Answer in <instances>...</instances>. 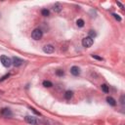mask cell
I'll list each match as a JSON object with an SVG mask.
<instances>
[{
	"label": "cell",
	"mask_w": 125,
	"mask_h": 125,
	"mask_svg": "<svg viewBox=\"0 0 125 125\" xmlns=\"http://www.w3.org/2000/svg\"><path fill=\"white\" fill-rule=\"evenodd\" d=\"M24 120L26 123H29V124H31V125H39L41 123V121L36 118V117H34V116H30V115H28V116H25L24 117Z\"/></svg>",
	"instance_id": "obj_1"
},
{
	"label": "cell",
	"mask_w": 125,
	"mask_h": 125,
	"mask_svg": "<svg viewBox=\"0 0 125 125\" xmlns=\"http://www.w3.org/2000/svg\"><path fill=\"white\" fill-rule=\"evenodd\" d=\"M42 36H43V31L40 29H35L31 33V37L34 40H40Z\"/></svg>",
	"instance_id": "obj_2"
},
{
	"label": "cell",
	"mask_w": 125,
	"mask_h": 125,
	"mask_svg": "<svg viewBox=\"0 0 125 125\" xmlns=\"http://www.w3.org/2000/svg\"><path fill=\"white\" fill-rule=\"evenodd\" d=\"M0 61H1L2 65H3L4 67H11V65H12V60H11L10 58H8L7 56L2 55L1 57H0Z\"/></svg>",
	"instance_id": "obj_3"
},
{
	"label": "cell",
	"mask_w": 125,
	"mask_h": 125,
	"mask_svg": "<svg viewBox=\"0 0 125 125\" xmlns=\"http://www.w3.org/2000/svg\"><path fill=\"white\" fill-rule=\"evenodd\" d=\"M93 43H94V40L92 38H90L89 36H87V37H85V38L82 39V45L84 47H86V48L91 47L93 45Z\"/></svg>",
	"instance_id": "obj_4"
},
{
	"label": "cell",
	"mask_w": 125,
	"mask_h": 125,
	"mask_svg": "<svg viewBox=\"0 0 125 125\" xmlns=\"http://www.w3.org/2000/svg\"><path fill=\"white\" fill-rule=\"evenodd\" d=\"M54 51H55V47L51 45V44H48V45H45L43 47V52L46 53V54H52Z\"/></svg>",
	"instance_id": "obj_5"
},
{
	"label": "cell",
	"mask_w": 125,
	"mask_h": 125,
	"mask_svg": "<svg viewBox=\"0 0 125 125\" xmlns=\"http://www.w3.org/2000/svg\"><path fill=\"white\" fill-rule=\"evenodd\" d=\"M24 64V61L20 58H18V57H14L12 59V65L15 66V67H21L22 65Z\"/></svg>",
	"instance_id": "obj_6"
},
{
	"label": "cell",
	"mask_w": 125,
	"mask_h": 125,
	"mask_svg": "<svg viewBox=\"0 0 125 125\" xmlns=\"http://www.w3.org/2000/svg\"><path fill=\"white\" fill-rule=\"evenodd\" d=\"M0 112H1V114L3 115L4 117H12V115H13L11 110H10V109H7V108L2 109Z\"/></svg>",
	"instance_id": "obj_7"
},
{
	"label": "cell",
	"mask_w": 125,
	"mask_h": 125,
	"mask_svg": "<svg viewBox=\"0 0 125 125\" xmlns=\"http://www.w3.org/2000/svg\"><path fill=\"white\" fill-rule=\"evenodd\" d=\"M70 73L72 75H74V76H78L80 74V68L78 67H76V66L72 67L70 68Z\"/></svg>",
	"instance_id": "obj_8"
},
{
	"label": "cell",
	"mask_w": 125,
	"mask_h": 125,
	"mask_svg": "<svg viewBox=\"0 0 125 125\" xmlns=\"http://www.w3.org/2000/svg\"><path fill=\"white\" fill-rule=\"evenodd\" d=\"M106 102H108L109 105H111V106H116V101H115L112 97H108V98H106Z\"/></svg>",
	"instance_id": "obj_9"
},
{
	"label": "cell",
	"mask_w": 125,
	"mask_h": 125,
	"mask_svg": "<svg viewBox=\"0 0 125 125\" xmlns=\"http://www.w3.org/2000/svg\"><path fill=\"white\" fill-rule=\"evenodd\" d=\"M72 96H73V92L72 91H67L65 93V98L67 100H70L71 98H72Z\"/></svg>",
	"instance_id": "obj_10"
},
{
	"label": "cell",
	"mask_w": 125,
	"mask_h": 125,
	"mask_svg": "<svg viewBox=\"0 0 125 125\" xmlns=\"http://www.w3.org/2000/svg\"><path fill=\"white\" fill-rule=\"evenodd\" d=\"M53 10H54L56 13H59V12L62 11V6L59 3H57V4L54 5V7H53Z\"/></svg>",
	"instance_id": "obj_11"
},
{
	"label": "cell",
	"mask_w": 125,
	"mask_h": 125,
	"mask_svg": "<svg viewBox=\"0 0 125 125\" xmlns=\"http://www.w3.org/2000/svg\"><path fill=\"white\" fill-rule=\"evenodd\" d=\"M43 86L46 87V88H50L53 86V83L51 81H48V80H44L43 81Z\"/></svg>",
	"instance_id": "obj_12"
},
{
	"label": "cell",
	"mask_w": 125,
	"mask_h": 125,
	"mask_svg": "<svg viewBox=\"0 0 125 125\" xmlns=\"http://www.w3.org/2000/svg\"><path fill=\"white\" fill-rule=\"evenodd\" d=\"M101 88H102V90H103L105 93H109V91H110L109 86L106 85V84H102V85H101Z\"/></svg>",
	"instance_id": "obj_13"
},
{
	"label": "cell",
	"mask_w": 125,
	"mask_h": 125,
	"mask_svg": "<svg viewBox=\"0 0 125 125\" xmlns=\"http://www.w3.org/2000/svg\"><path fill=\"white\" fill-rule=\"evenodd\" d=\"M88 34H89V37H90V38H92V39H94V38L97 36V33H96L94 30H89Z\"/></svg>",
	"instance_id": "obj_14"
},
{
	"label": "cell",
	"mask_w": 125,
	"mask_h": 125,
	"mask_svg": "<svg viewBox=\"0 0 125 125\" xmlns=\"http://www.w3.org/2000/svg\"><path fill=\"white\" fill-rule=\"evenodd\" d=\"M76 24H77V26H79V28H83L84 26V21L79 19V20L76 21Z\"/></svg>",
	"instance_id": "obj_15"
},
{
	"label": "cell",
	"mask_w": 125,
	"mask_h": 125,
	"mask_svg": "<svg viewBox=\"0 0 125 125\" xmlns=\"http://www.w3.org/2000/svg\"><path fill=\"white\" fill-rule=\"evenodd\" d=\"M41 14H42V16H44V17H48V16L50 15V12H49L48 9H43V10L41 11Z\"/></svg>",
	"instance_id": "obj_16"
},
{
	"label": "cell",
	"mask_w": 125,
	"mask_h": 125,
	"mask_svg": "<svg viewBox=\"0 0 125 125\" xmlns=\"http://www.w3.org/2000/svg\"><path fill=\"white\" fill-rule=\"evenodd\" d=\"M56 74L58 76H62V75L65 74V71L62 70V69H58V70H56Z\"/></svg>",
	"instance_id": "obj_17"
},
{
	"label": "cell",
	"mask_w": 125,
	"mask_h": 125,
	"mask_svg": "<svg viewBox=\"0 0 125 125\" xmlns=\"http://www.w3.org/2000/svg\"><path fill=\"white\" fill-rule=\"evenodd\" d=\"M120 104H121L122 106L125 105V96H124V95H122V96L120 97Z\"/></svg>",
	"instance_id": "obj_18"
},
{
	"label": "cell",
	"mask_w": 125,
	"mask_h": 125,
	"mask_svg": "<svg viewBox=\"0 0 125 125\" xmlns=\"http://www.w3.org/2000/svg\"><path fill=\"white\" fill-rule=\"evenodd\" d=\"M29 110H31V111H33V112H34L35 114H37V115H41V113H40L39 111H37L35 110L34 108H29Z\"/></svg>",
	"instance_id": "obj_19"
},
{
	"label": "cell",
	"mask_w": 125,
	"mask_h": 125,
	"mask_svg": "<svg viewBox=\"0 0 125 125\" xmlns=\"http://www.w3.org/2000/svg\"><path fill=\"white\" fill-rule=\"evenodd\" d=\"M92 58H94L96 60H99V61H103L104 60L102 57H99V56H97V55H92Z\"/></svg>",
	"instance_id": "obj_20"
},
{
	"label": "cell",
	"mask_w": 125,
	"mask_h": 125,
	"mask_svg": "<svg viewBox=\"0 0 125 125\" xmlns=\"http://www.w3.org/2000/svg\"><path fill=\"white\" fill-rule=\"evenodd\" d=\"M112 16H113V17H114L115 19H116L118 22H121V18H120V17H119L117 14H112Z\"/></svg>",
	"instance_id": "obj_21"
},
{
	"label": "cell",
	"mask_w": 125,
	"mask_h": 125,
	"mask_svg": "<svg viewBox=\"0 0 125 125\" xmlns=\"http://www.w3.org/2000/svg\"><path fill=\"white\" fill-rule=\"evenodd\" d=\"M9 76H10V74H6V75H4V76H3L1 79H0V81H3V80H5L6 78H8Z\"/></svg>",
	"instance_id": "obj_22"
},
{
	"label": "cell",
	"mask_w": 125,
	"mask_h": 125,
	"mask_svg": "<svg viewBox=\"0 0 125 125\" xmlns=\"http://www.w3.org/2000/svg\"><path fill=\"white\" fill-rule=\"evenodd\" d=\"M116 3H117V5H118V6H120V8H122V9H123V5H122L120 2H116Z\"/></svg>",
	"instance_id": "obj_23"
},
{
	"label": "cell",
	"mask_w": 125,
	"mask_h": 125,
	"mask_svg": "<svg viewBox=\"0 0 125 125\" xmlns=\"http://www.w3.org/2000/svg\"><path fill=\"white\" fill-rule=\"evenodd\" d=\"M0 16H1V15H0Z\"/></svg>",
	"instance_id": "obj_24"
}]
</instances>
